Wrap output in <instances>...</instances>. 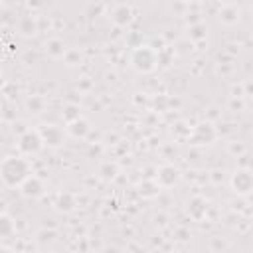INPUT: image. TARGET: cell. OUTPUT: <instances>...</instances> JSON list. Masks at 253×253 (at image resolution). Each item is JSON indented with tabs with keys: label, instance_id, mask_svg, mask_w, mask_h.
Listing matches in <instances>:
<instances>
[{
	"label": "cell",
	"instance_id": "5b68a950",
	"mask_svg": "<svg viewBox=\"0 0 253 253\" xmlns=\"http://www.w3.org/2000/svg\"><path fill=\"white\" fill-rule=\"evenodd\" d=\"M38 132H40V136H42L43 148H45V146H47V148H59V146H63L65 136H67L65 128H61V126L55 125V123H45V125H42V126L38 128Z\"/></svg>",
	"mask_w": 253,
	"mask_h": 253
},
{
	"label": "cell",
	"instance_id": "6da1fadb",
	"mask_svg": "<svg viewBox=\"0 0 253 253\" xmlns=\"http://www.w3.org/2000/svg\"><path fill=\"white\" fill-rule=\"evenodd\" d=\"M32 164L28 162L26 156H6L0 162V182L8 188H18L30 174H32Z\"/></svg>",
	"mask_w": 253,
	"mask_h": 253
},
{
	"label": "cell",
	"instance_id": "9c48e42d",
	"mask_svg": "<svg viewBox=\"0 0 253 253\" xmlns=\"http://www.w3.org/2000/svg\"><path fill=\"white\" fill-rule=\"evenodd\" d=\"M111 22L117 28H128L134 22V10L128 4H119L111 12Z\"/></svg>",
	"mask_w": 253,
	"mask_h": 253
},
{
	"label": "cell",
	"instance_id": "8992f818",
	"mask_svg": "<svg viewBox=\"0 0 253 253\" xmlns=\"http://www.w3.org/2000/svg\"><path fill=\"white\" fill-rule=\"evenodd\" d=\"M229 184H231V190H233L237 196H241V198L249 196L251 190H253V174H251V170H249L247 166H245V168H237V170L231 174Z\"/></svg>",
	"mask_w": 253,
	"mask_h": 253
},
{
	"label": "cell",
	"instance_id": "7402d4cb",
	"mask_svg": "<svg viewBox=\"0 0 253 253\" xmlns=\"http://www.w3.org/2000/svg\"><path fill=\"white\" fill-rule=\"evenodd\" d=\"M63 61H65L69 67H73V65H77V63L81 61V53H79L77 49H69V47H67V51H65V55H63Z\"/></svg>",
	"mask_w": 253,
	"mask_h": 253
},
{
	"label": "cell",
	"instance_id": "7c38bea8",
	"mask_svg": "<svg viewBox=\"0 0 253 253\" xmlns=\"http://www.w3.org/2000/svg\"><path fill=\"white\" fill-rule=\"evenodd\" d=\"M65 51H67V45H65V42L61 38H49L45 42V53L51 59H63Z\"/></svg>",
	"mask_w": 253,
	"mask_h": 253
},
{
	"label": "cell",
	"instance_id": "ffe728a7",
	"mask_svg": "<svg viewBox=\"0 0 253 253\" xmlns=\"http://www.w3.org/2000/svg\"><path fill=\"white\" fill-rule=\"evenodd\" d=\"M81 109H79V105H75V103H67L65 107H63V111H61V117H63V121L65 123H69V121H73V119H77V117H81V113H79Z\"/></svg>",
	"mask_w": 253,
	"mask_h": 253
},
{
	"label": "cell",
	"instance_id": "e0dca14e",
	"mask_svg": "<svg viewBox=\"0 0 253 253\" xmlns=\"http://www.w3.org/2000/svg\"><path fill=\"white\" fill-rule=\"evenodd\" d=\"M188 38H190L192 42H200V40H204V38H206V26H204L202 22H194V24H190V28H188Z\"/></svg>",
	"mask_w": 253,
	"mask_h": 253
},
{
	"label": "cell",
	"instance_id": "603a6c76",
	"mask_svg": "<svg viewBox=\"0 0 253 253\" xmlns=\"http://www.w3.org/2000/svg\"><path fill=\"white\" fill-rule=\"evenodd\" d=\"M38 239H40L42 243H49V241L55 239V231H53V229H42V231L38 233Z\"/></svg>",
	"mask_w": 253,
	"mask_h": 253
},
{
	"label": "cell",
	"instance_id": "3957f363",
	"mask_svg": "<svg viewBox=\"0 0 253 253\" xmlns=\"http://www.w3.org/2000/svg\"><path fill=\"white\" fill-rule=\"evenodd\" d=\"M217 138V128L213 126L211 121H204L198 123L190 132H188V140L194 146H208Z\"/></svg>",
	"mask_w": 253,
	"mask_h": 253
},
{
	"label": "cell",
	"instance_id": "9a60e30c",
	"mask_svg": "<svg viewBox=\"0 0 253 253\" xmlns=\"http://www.w3.org/2000/svg\"><path fill=\"white\" fill-rule=\"evenodd\" d=\"M219 22L221 24H227V26H231V24H235L237 20H239V10H237V6L235 4H229V6H221V10H219Z\"/></svg>",
	"mask_w": 253,
	"mask_h": 253
},
{
	"label": "cell",
	"instance_id": "5bb4252c",
	"mask_svg": "<svg viewBox=\"0 0 253 253\" xmlns=\"http://www.w3.org/2000/svg\"><path fill=\"white\" fill-rule=\"evenodd\" d=\"M16 235V221L10 213H0V239H12Z\"/></svg>",
	"mask_w": 253,
	"mask_h": 253
},
{
	"label": "cell",
	"instance_id": "277c9868",
	"mask_svg": "<svg viewBox=\"0 0 253 253\" xmlns=\"http://www.w3.org/2000/svg\"><path fill=\"white\" fill-rule=\"evenodd\" d=\"M18 152L22 156H36L42 152L43 148V142H42V136L38 132V128H28L24 130L20 136H18Z\"/></svg>",
	"mask_w": 253,
	"mask_h": 253
},
{
	"label": "cell",
	"instance_id": "ba28073f",
	"mask_svg": "<svg viewBox=\"0 0 253 253\" xmlns=\"http://www.w3.org/2000/svg\"><path fill=\"white\" fill-rule=\"evenodd\" d=\"M182 178L180 174V168L174 166V164H162L158 170H156V182L160 188H172L174 184H178Z\"/></svg>",
	"mask_w": 253,
	"mask_h": 253
},
{
	"label": "cell",
	"instance_id": "52a82bcc",
	"mask_svg": "<svg viewBox=\"0 0 253 253\" xmlns=\"http://www.w3.org/2000/svg\"><path fill=\"white\" fill-rule=\"evenodd\" d=\"M18 188H20V194H22L24 198H28V200H40V198L45 194V182H43L40 176H36L34 172H32Z\"/></svg>",
	"mask_w": 253,
	"mask_h": 253
},
{
	"label": "cell",
	"instance_id": "cb8c5ba5",
	"mask_svg": "<svg viewBox=\"0 0 253 253\" xmlns=\"http://www.w3.org/2000/svg\"><path fill=\"white\" fill-rule=\"evenodd\" d=\"M184 4H188V6H198V4H202V2H206V0H182Z\"/></svg>",
	"mask_w": 253,
	"mask_h": 253
},
{
	"label": "cell",
	"instance_id": "ac0fdd59",
	"mask_svg": "<svg viewBox=\"0 0 253 253\" xmlns=\"http://www.w3.org/2000/svg\"><path fill=\"white\" fill-rule=\"evenodd\" d=\"M20 32H22L24 36H34V34L38 32L36 20H34L32 16H24V18L20 20Z\"/></svg>",
	"mask_w": 253,
	"mask_h": 253
},
{
	"label": "cell",
	"instance_id": "44dd1931",
	"mask_svg": "<svg viewBox=\"0 0 253 253\" xmlns=\"http://www.w3.org/2000/svg\"><path fill=\"white\" fill-rule=\"evenodd\" d=\"M99 174H101L103 180H113V178L119 174V168H117L115 162H105V164L99 168Z\"/></svg>",
	"mask_w": 253,
	"mask_h": 253
},
{
	"label": "cell",
	"instance_id": "d6986e66",
	"mask_svg": "<svg viewBox=\"0 0 253 253\" xmlns=\"http://www.w3.org/2000/svg\"><path fill=\"white\" fill-rule=\"evenodd\" d=\"M43 107H45V101H43L42 97H38V95H32V97H28V101H26V109H28L30 113H34V115H40V113L43 111Z\"/></svg>",
	"mask_w": 253,
	"mask_h": 253
},
{
	"label": "cell",
	"instance_id": "7a4b0ae2",
	"mask_svg": "<svg viewBox=\"0 0 253 253\" xmlns=\"http://www.w3.org/2000/svg\"><path fill=\"white\" fill-rule=\"evenodd\" d=\"M128 61L136 73H152L158 67V51L150 43H140L132 47Z\"/></svg>",
	"mask_w": 253,
	"mask_h": 253
},
{
	"label": "cell",
	"instance_id": "4fadbf2b",
	"mask_svg": "<svg viewBox=\"0 0 253 253\" xmlns=\"http://www.w3.org/2000/svg\"><path fill=\"white\" fill-rule=\"evenodd\" d=\"M206 211H208V202H206L204 198L194 196V198L188 202V213H190V217H192V219H196V221L204 219Z\"/></svg>",
	"mask_w": 253,
	"mask_h": 253
},
{
	"label": "cell",
	"instance_id": "2e32d148",
	"mask_svg": "<svg viewBox=\"0 0 253 253\" xmlns=\"http://www.w3.org/2000/svg\"><path fill=\"white\" fill-rule=\"evenodd\" d=\"M138 192L142 198H156L160 194V186L156 180H142L138 184Z\"/></svg>",
	"mask_w": 253,
	"mask_h": 253
},
{
	"label": "cell",
	"instance_id": "8fae6325",
	"mask_svg": "<svg viewBox=\"0 0 253 253\" xmlns=\"http://www.w3.org/2000/svg\"><path fill=\"white\" fill-rule=\"evenodd\" d=\"M53 206H55L57 211H61V213H69V211L75 210L77 200H75V196H73L71 192H59V194L55 196Z\"/></svg>",
	"mask_w": 253,
	"mask_h": 253
},
{
	"label": "cell",
	"instance_id": "30bf717a",
	"mask_svg": "<svg viewBox=\"0 0 253 253\" xmlns=\"http://www.w3.org/2000/svg\"><path fill=\"white\" fill-rule=\"evenodd\" d=\"M65 125H67V126H65L67 136H71V138H75V140H83V138H87L89 132H91V125H89V121H87L85 117H77V119H73V121H69V123H65Z\"/></svg>",
	"mask_w": 253,
	"mask_h": 253
}]
</instances>
